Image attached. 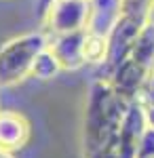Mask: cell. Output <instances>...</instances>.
Here are the masks:
<instances>
[{
	"label": "cell",
	"instance_id": "6da1fadb",
	"mask_svg": "<svg viewBox=\"0 0 154 158\" xmlns=\"http://www.w3.org/2000/svg\"><path fill=\"white\" fill-rule=\"evenodd\" d=\"M129 103L104 78L91 85L83 120V158H122Z\"/></svg>",
	"mask_w": 154,
	"mask_h": 158
},
{
	"label": "cell",
	"instance_id": "7a4b0ae2",
	"mask_svg": "<svg viewBox=\"0 0 154 158\" xmlns=\"http://www.w3.org/2000/svg\"><path fill=\"white\" fill-rule=\"evenodd\" d=\"M154 76V21L142 27V32L133 40L129 53L106 74V76H97L104 78L118 91L125 99L137 97V93L142 91V86Z\"/></svg>",
	"mask_w": 154,
	"mask_h": 158
},
{
	"label": "cell",
	"instance_id": "3957f363",
	"mask_svg": "<svg viewBox=\"0 0 154 158\" xmlns=\"http://www.w3.org/2000/svg\"><path fill=\"white\" fill-rule=\"evenodd\" d=\"M49 47L45 32H30L11 38L0 47V86H15L32 76L38 55Z\"/></svg>",
	"mask_w": 154,
	"mask_h": 158
},
{
	"label": "cell",
	"instance_id": "277c9868",
	"mask_svg": "<svg viewBox=\"0 0 154 158\" xmlns=\"http://www.w3.org/2000/svg\"><path fill=\"white\" fill-rule=\"evenodd\" d=\"M91 15H93L91 0H53L42 15L45 34L47 38H53L89 30Z\"/></svg>",
	"mask_w": 154,
	"mask_h": 158
},
{
	"label": "cell",
	"instance_id": "5b68a950",
	"mask_svg": "<svg viewBox=\"0 0 154 158\" xmlns=\"http://www.w3.org/2000/svg\"><path fill=\"white\" fill-rule=\"evenodd\" d=\"M89 30H80V32H72V34H63V36H53L49 38V49L55 53V57L59 59L63 70H80L87 65L84 61V38H87Z\"/></svg>",
	"mask_w": 154,
	"mask_h": 158
},
{
	"label": "cell",
	"instance_id": "8992f818",
	"mask_svg": "<svg viewBox=\"0 0 154 158\" xmlns=\"http://www.w3.org/2000/svg\"><path fill=\"white\" fill-rule=\"evenodd\" d=\"M32 137V124L21 112L0 110V148L2 150H21Z\"/></svg>",
	"mask_w": 154,
	"mask_h": 158
},
{
	"label": "cell",
	"instance_id": "52a82bcc",
	"mask_svg": "<svg viewBox=\"0 0 154 158\" xmlns=\"http://www.w3.org/2000/svg\"><path fill=\"white\" fill-rule=\"evenodd\" d=\"M154 0H120V13L118 17H125L129 21H135L139 25H146L152 21Z\"/></svg>",
	"mask_w": 154,
	"mask_h": 158
},
{
	"label": "cell",
	"instance_id": "ba28073f",
	"mask_svg": "<svg viewBox=\"0 0 154 158\" xmlns=\"http://www.w3.org/2000/svg\"><path fill=\"white\" fill-rule=\"evenodd\" d=\"M59 72H63L59 59H57L55 53L47 47V49L38 55V59H36L34 70H32V78H38V80H51V78H55Z\"/></svg>",
	"mask_w": 154,
	"mask_h": 158
},
{
	"label": "cell",
	"instance_id": "9c48e42d",
	"mask_svg": "<svg viewBox=\"0 0 154 158\" xmlns=\"http://www.w3.org/2000/svg\"><path fill=\"white\" fill-rule=\"evenodd\" d=\"M135 158H154V129L150 127V124L143 129Z\"/></svg>",
	"mask_w": 154,
	"mask_h": 158
},
{
	"label": "cell",
	"instance_id": "30bf717a",
	"mask_svg": "<svg viewBox=\"0 0 154 158\" xmlns=\"http://www.w3.org/2000/svg\"><path fill=\"white\" fill-rule=\"evenodd\" d=\"M135 101H139V106H142L143 110L154 108V76H152V78H150V80H148V82L142 86V91L137 93Z\"/></svg>",
	"mask_w": 154,
	"mask_h": 158
},
{
	"label": "cell",
	"instance_id": "8fae6325",
	"mask_svg": "<svg viewBox=\"0 0 154 158\" xmlns=\"http://www.w3.org/2000/svg\"><path fill=\"white\" fill-rule=\"evenodd\" d=\"M51 2H53V0H36V11L40 13V15H45V11L49 9Z\"/></svg>",
	"mask_w": 154,
	"mask_h": 158
},
{
	"label": "cell",
	"instance_id": "7c38bea8",
	"mask_svg": "<svg viewBox=\"0 0 154 158\" xmlns=\"http://www.w3.org/2000/svg\"><path fill=\"white\" fill-rule=\"evenodd\" d=\"M146 122H148V124L154 129V108H148V110H146Z\"/></svg>",
	"mask_w": 154,
	"mask_h": 158
},
{
	"label": "cell",
	"instance_id": "4fadbf2b",
	"mask_svg": "<svg viewBox=\"0 0 154 158\" xmlns=\"http://www.w3.org/2000/svg\"><path fill=\"white\" fill-rule=\"evenodd\" d=\"M0 158H15V156H13V152H9V150H2V148H0Z\"/></svg>",
	"mask_w": 154,
	"mask_h": 158
}]
</instances>
